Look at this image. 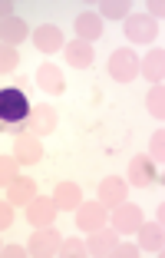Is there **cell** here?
<instances>
[{
	"instance_id": "6da1fadb",
	"label": "cell",
	"mask_w": 165,
	"mask_h": 258,
	"mask_svg": "<svg viewBox=\"0 0 165 258\" xmlns=\"http://www.w3.org/2000/svg\"><path fill=\"white\" fill-rule=\"evenodd\" d=\"M30 109H33L30 96H27L20 86H4V90H0V129L17 133V129L27 122Z\"/></svg>"
},
{
	"instance_id": "7a4b0ae2",
	"label": "cell",
	"mask_w": 165,
	"mask_h": 258,
	"mask_svg": "<svg viewBox=\"0 0 165 258\" xmlns=\"http://www.w3.org/2000/svg\"><path fill=\"white\" fill-rule=\"evenodd\" d=\"M109 76H113L116 83H132L135 76H139V56H135V50H116L109 56Z\"/></svg>"
},
{
	"instance_id": "3957f363",
	"label": "cell",
	"mask_w": 165,
	"mask_h": 258,
	"mask_svg": "<svg viewBox=\"0 0 165 258\" xmlns=\"http://www.w3.org/2000/svg\"><path fill=\"white\" fill-rule=\"evenodd\" d=\"M27 251H30L33 258H50V255H60V232H56V225H43V228H37V235L30 238Z\"/></svg>"
},
{
	"instance_id": "277c9868",
	"label": "cell",
	"mask_w": 165,
	"mask_h": 258,
	"mask_svg": "<svg viewBox=\"0 0 165 258\" xmlns=\"http://www.w3.org/2000/svg\"><path fill=\"white\" fill-rule=\"evenodd\" d=\"M106 225V205L103 202H79V212H76V228L93 235Z\"/></svg>"
},
{
	"instance_id": "5b68a950",
	"label": "cell",
	"mask_w": 165,
	"mask_h": 258,
	"mask_svg": "<svg viewBox=\"0 0 165 258\" xmlns=\"http://www.w3.org/2000/svg\"><path fill=\"white\" fill-rule=\"evenodd\" d=\"M142 209L139 205H129V202H122V205H116L113 209V228L116 232H122V235H132V232H139V225H142Z\"/></svg>"
},
{
	"instance_id": "8992f818",
	"label": "cell",
	"mask_w": 165,
	"mask_h": 258,
	"mask_svg": "<svg viewBox=\"0 0 165 258\" xmlns=\"http://www.w3.org/2000/svg\"><path fill=\"white\" fill-rule=\"evenodd\" d=\"M158 33V23L145 14H135V17H126V37L132 43H152Z\"/></svg>"
},
{
	"instance_id": "52a82bcc",
	"label": "cell",
	"mask_w": 165,
	"mask_h": 258,
	"mask_svg": "<svg viewBox=\"0 0 165 258\" xmlns=\"http://www.w3.org/2000/svg\"><path fill=\"white\" fill-rule=\"evenodd\" d=\"M56 212H60V209H56L53 199H46V196H33L30 202H27V222L37 225V228L53 225V215H56Z\"/></svg>"
},
{
	"instance_id": "ba28073f",
	"label": "cell",
	"mask_w": 165,
	"mask_h": 258,
	"mask_svg": "<svg viewBox=\"0 0 165 258\" xmlns=\"http://www.w3.org/2000/svg\"><path fill=\"white\" fill-rule=\"evenodd\" d=\"M129 182L139 185V189L155 182V159H149V156H132V162H129Z\"/></svg>"
},
{
	"instance_id": "9c48e42d",
	"label": "cell",
	"mask_w": 165,
	"mask_h": 258,
	"mask_svg": "<svg viewBox=\"0 0 165 258\" xmlns=\"http://www.w3.org/2000/svg\"><path fill=\"white\" fill-rule=\"evenodd\" d=\"M27 129H30L33 136H46L56 129V109L53 106H33L30 116H27Z\"/></svg>"
},
{
	"instance_id": "30bf717a",
	"label": "cell",
	"mask_w": 165,
	"mask_h": 258,
	"mask_svg": "<svg viewBox=\"0 0 165 258\" xmlns=\"http://www.w3.org/2000/svg\"><path fill=\"white\" fill-rule=\"evenodd\" d=\"M37 83L43 93H50V96H60L63 90H66V80H63V70L56 67V63H43V67L37 70Z\"/></svg>"
},
{
	"instance_id": "8fae6325",
	"label": "cell",
	"mask_w": 165,
	"mask_h": 258,
	"mask_svg": "<svg viewBox=\"0 0 165 258\" xmlns=\"http://www.w3.org/2000/svg\"><path fill=\"white\" fill-rule=\"evenodd\" d=\"M126 192H129V182H122L119 175H109V179L99 185V199L96 202H103L106 209H116V205L126 202Z\"/></svg>"
},
{
	"instance_id": "7c38bea8",
	"label": "cell",
	"mask_w": 165,
	"mask_h": 258,
	"mask_svg": "<svg viewBox=\"0 0 165 258\" xmlns=\"http://www.w3.org/2000/svg\"><path fill=\"white\" fill-rule=\"evenodd\" d=\"M14 159L20 166H33V162L43 159V146H40L37 136H17L14 143Z\"/></svg>"
},
{
	"instance_id": "4fadbf2b",
	"label": "cell",
	"mask_w": 165,
	"mask_h": 258,
	"mask_svg": "<svg viewBox=\"0 0 165 258\" xmlns=\"http://www.w3.org/2000/svg\"><path fill=\"white\" fill-rule=\"evenodd\" d=\"M33 43H37L40 53H56V50H63V33H60V27H53V23L37 27V30H33Z\"/></svg>"
},
{
	"instance_id": "5bb4252c",
	"label": "cell",
	"mask_w": 165,
	"mask_h": 258,
	"mask_svg": "<svg viewBox=\"0 0 165 258\" xmlns=\"http://www.w3.org/2000/svg\"><path fill=\"white\" fill-rule=\"evenodd\" d=\"M116 245H119V232L103 225L99 232H93V238H90V245H86V251H90V255H96V258H103V255H113Z\"/></svg>"
},
{
	"instance_id": "9a60e30c",
	"label": "cell",
	"mask_w": 165,
	"mask_h": 258,
	"mask_svg": "<svg viewBox=\"0 0 165 258\" xmlns=\"http://www.w3.org/2000/svg\"><path fill=\"white\" fill-rule=\"evenodd\" d=\"M63 56H66L69 67H90L93 56H96V50H93V43H86V40H73V43H63Z\"/></svg>"
},
{
	"instance_id": "2e32d148",
	"label": "cell",
	"mask_w": 165,
	"mask_h": 258,
	"mask_svg": "<svg viewBox=\"0 0 165 258\" xmlns=\"http://www.w3.org/2000/svg\"><path fill=\"white\" fill-rule=\"evenodd\" d=\"M103 37V17L99 14H79L76 17V40H86V43H93V40Z\"/></svg>"
},
{
	"instance_id": "e0dca14e",
	"label": "cell",
	"mask_w": 165,
	"mask_h": 258,
	"mask_svg": "<svg viewBox=\"0 0 165 258\" xmlns=\"http://www.w3.org/2000/svg\"><path fill=\"white\" fill-rule=\"evenodd\" d=\"M33 196H37V182H33V179H20V175H17L14 182L7 185V202L10 205H27Z\"/></svg>"
},
{
	"instance_id": "ac0fdd59",
	"label": "cell",
	"mask_w": 165,
	"mask_h": 258,
	"mask_svg": "<svg viewBox=\"0 0 165 258\" xmlns=\"http://www.w3.org/2000/svg\"><path fill=\"white\" fill-rule=\"evenodd\" d=\"M20 40H27V20H20V17H7V20H0V43L17 46Z\"/></svg>"
},
{
	"instance_id": "d6986e66",
	"label": "cell",
	"mask_w": 165,
	"mask_h": 258,
	"mask_svg": "<svg viewBox=\"0 0 165 258\" xmlns=\"http://www.w3.org/2000/svg\"><path fill=\"white\" fill-rule=\"evenodd\" d=\"M139 73H142L152 86L162 83V76H165V53H162V50H152V53L139 63Z\"/></svg>"
},
{
	"instance_id": "ffe728a7",
	"label": "cell",
	"mask_w": 165,
	"mask_h": 258,
	"mask_svg": "<svg viewBox=\"0 0 165 258\" xmlns=\"http://www.w3.org/2000/svg\"><path fill=\"white\" fill-rule=\"evenodd\" d=\"M79 202H82V192L76 182H60L56 192H53V205L56 209H79Z\"/></svg>"
},
{
	"instance_id": "44dd1931",
	"label": "cell",
	"mask_w": 165,
	"mask_h": 258,
	"mask_svg": "<svg viewBox=\"0 0 165 258\" xmlns=\"http://www.w3.org/2000/svg\"><path fill=\"white\" fill-rule=\"evenodd\" d=\"M139 235H142V248L145 251H162V222H142L139 225Z\"/></svg>"
},
{
	"instance_id": "7402d4cb",
	"label": "cell",
	"mask_w": 165,
	"mask_h": 258,
	"mask_svg": "<svg viewBox=\"0 0 165 258\" xmlns=\"http://www.w3.org/2000/svg\"><path fill=\"white\" fill-rule=\"evenodd\" d=\"M145 103H149V113L155 116V119H162V116H165V90H162V83H155V86L149 90Z\"/></svg>"
},
{
	"instance_id": "603a6c76",
	"label": "cell",
	"mask_w": 165,
	"mask_h": 258,
	"mask_svg": "<svg viewBox=\"0 0 165 258\" xmlns=\"http://www.w3.org/2000/svg\"><path fill=\"white\" fill-rule=\"evenodd\" d=\"M99 17H106V20H126V17H129V4H122V0H109V4L99 7Z\"/></svg>"
},
{
	"instance_id": "cb8c5ba5",
	"label": "cell",
	"mask_w": 165,
	"mask_h": 258,
	"mask_svg": "<svg viewBox=\"0 0 165 258\" xmlns=\"http://www.w3.org/2000/svg\"><path fill=\"white\" fill-rule=\"evenodd\" d=\"M17 169H20V162L10 159V156H0V185H10L17 179Z\"/></svg>"
},
{
	"instance_id": "d4e9b609",
	"label": "cell",
	"mask_w": 165,
	"mask_h": 258,
	"mask_svg": "<svg viewBox=\"0 0 165 258\" xmlns=\"http://www.w3.org/2000/svg\"><path fill=\"white\" fill-rule=\"evenodd\" d=\"M17 50L14 46H7V43H0V73H10V70H17Z\"/></svg>"
},
{
	"instance_id": "484cf974",
	"label": "cell",
	"mask_w": 165,
	"mask_h": 258,
	"mask_svg": "<svg viewBox=\"0 0 165 258\" xmlns=\"http://www.w3.org/2000/svg\"><path fill=\"white\" fill-rule=\"evenodd\" d=\"M60 255H63V258H82V255H86V245H82L79 238H73V242H63V245H60Z\"/></svg>"
},
{
	"instance_id": "4316f807",
	"label": "cell",
	"mask_w": 165,
	"mask_h": 258,
	"mask_svg": "<svg viewBox=\"0 0 165 258\" xmlns=\"http://www.w3.org/2000/svg\"><path fill=\"white\" fill-rule=\"evenodd\" d=\"M149 159H158V162L165 159V136H162V129H158L155 136H152V143H149Z\"/></svg>"
},
{
	"instance_id": "83f0119b",
	"label": "cell",
	"mask_w": 165,
	"mask_h": 258,
	"mask_svg": "<svg viewBox=\"0 0 165 258\" xmlns=\"http://www.w3.org/2000/svg\"><path fill=\"white\" fill-rule=\"evenodd\" d=\"M165 14V4L162 0H152V4H145V17H152V20H162Z\"/></svg>"
},
{
	"instance_id": "f1b7e54d",
	"label": "cell",
	"mask_w": 165,
	"mask_h": 258,
	"mask_svg": "<svg viewBox=\"0 0 165 258\" xmlns=\"http://www.w3.org/2000/svg\"><path fill=\"white\" fill-rule=\"evenodd\" d=\"M14 222V205L10 202H0V228H7Z\"/></svg>"
},
{
	"instance_id": "f546056e",
	"label": "cell",
	"mask_w": 165,
	"mask_h": 258,
	"mask_svg": "<svg viewBox=\"0 0 165 258\" xmlns=\"http://www.w3.org/2000/svg\"><path fill=\"white\" fill-rule=\"evenodd\" d=\"M113 255L116 258H135V255H139V245H116Z\"/></svg>"
},
{
	"instance_id": "4dcf8cb0",
	"label": "cell",
	"mask_w": 165,
	"mask_h": 258,
	"mask_svg": "<svg viewBox=\"0 0 165 258\" xmlns=\"http://www.w3.org/2000/svg\"><path fill=\"white\" fill-rule=\"evenodd\" d=\"M0 255H4V258H23V255H27V248H23V245H7Z\"/></svg>"
},
{
	"instance_id": "1f68e13d",
	"label": "cell",
	"mask_w": 165,
	"mask_h": 258,
	"mask_svg": "<svg viewBox=\"0 0 165 258\" xmlns=\"http://www.w3.org/2000/svg\"><path fill=\"white\" fill-rule=\"evenodd\" d=\"M7 17H14V4L10 0H0V20H7Z\"/></svg>"
},
{
	"instance_id": "d6a6232c",
	"label": "cell",
	"mask_w": 165,
	"mask_h": 258,
	"mask_svg": "<svg viewBox=\"0 0 165 258\" xmlns=\"http://www.w3.org/2000/svg\"><path fill=\"white\" fill-rule=\"evenodd\" d=\"M0 251H4V248H0Z\"/></svg>"
}]
</instances>
